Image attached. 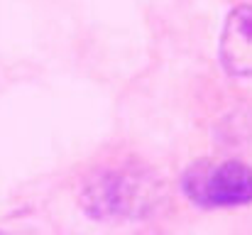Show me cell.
<instances>
[{"instance_id": "cell-1", "label": "cell", "mask_w": 252, "mask_h": 235, "mask_svg": "<svg viewBox=\"0 0 252 235\" xmlns=\"http://www.w3.org/2000/svg\"><path fill=\"white\" fill-rule=\"evenodd\" d=\"M81 201L93 218H145L159 206L162 186L147 169L120 167L91 176L84 186Z\"/></svg>"}, {"instance_id": "cell-2", "label": "cell", "mask_w": 252, "mask_h": 235, "mask_svg": "<svg viewBox=\"0 0 252 235\" xmlns=\"http://www.w3.org/2000/svg\"><path fill=\"white\" fill-rule=\"evenodd\" d=\"M184 194L201 208H233L252 201V169L238 159L196 162L184 171Z\"/></svg>"}, {"instance_id": "cell-3", "label": "cell", "mask_w": 252, "mask_h": 235, "mask_svg": "<svg viewBox=\"0 0 252 235\" xmlns=\"http://www.w3.org/2000/svg\"><path fill=\"white\" fill-rule=\"evenodd\" d=\"M220 59L228 74L252 76V5H243L228 15L220 39Z\"/></svg>"}]
</instances>
